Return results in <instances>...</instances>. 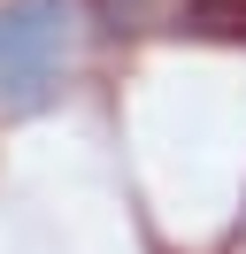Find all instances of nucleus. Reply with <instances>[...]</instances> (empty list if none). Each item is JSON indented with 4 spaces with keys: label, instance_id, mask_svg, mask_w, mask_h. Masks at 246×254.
<instances>
[{
    "label": "nucleus",
    "instance_id": "1",
    "mask_svg": "<svg viewBox=\"0 0 246 254\" xmlns=\"http://www.w3.org/2000/svg\"><path fill=\"white\" fill-rule=\"evenodd\" d=\"M77 62V8L69 0H0V108L31 116L62 100Z\"/></svg>",
    "mask_w": 246,
    "mask_h": 254
},
{
    "label": "nucleus",
    "instance_id": "2",
    "mask_svg": "<svg viewBox=\"0 0 246 254\" xmlns=\"http://www.w3.org/2000/svg\"><path fill=\"white\" fill-rule=\"evenodd\" d=\"M184 31H200V39H246V0H184Z\"/></svg>",
    "mask_w": 246,
    "mask_h": 254
},
{
    "label": "nucleus",
    "instance_id": "3",
    "mask_svg": "<svg viewBox=\"0 0 246 254\" xmlns=\"http://www.w3.org/2000/svg\"><path fill=\"white\" fill-rule=\"evenodd\" d=\"M146 8H154V0H92V16H100V31H146Z\"/></svg>",
    "mask_w": 246,
    "mask_h": 254
}]
</instances>
